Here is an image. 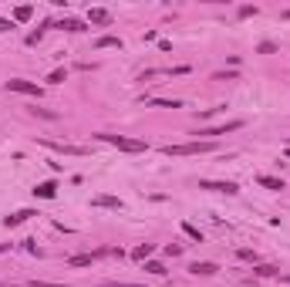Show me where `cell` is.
I'll list each match as a JSON object with an SVG mask.
<instances>
[{
	"label": "cell",
	"instance_id": "obj_1",
	"mask_svg": "<svg viewBox=\"0 0 290 287\" xmlns=\"http://www.w3.org/2000/svg\"><path fill=\"white\" fill-rule=\"evenodd\" d=\"M162 152H165V155H206V152H216V142L193 139V142H182V145H165Z\"/></svg>",
	"mask_w": 290,
	"mask_h": 287
},
{
	"label": "cell",
	"instance_id": "obj_2",
	"mask_svg": "<svg viewBox=\"0 0 290 287\" xmlns=\"http://www.w3.org/2000/svg\"><path fill=\"white\" fill-rule=\"evenodd\" d=\"M98 139L108 142V145H115V149H122V152H145V149H148L142 139H125V135H108V132H101Z\"/></svg>",
	"mask_w": 290,
	"mask_h": 287
},
{
	"label": "cell",
	"instance_id": "obj_3",
	"mask_svg": "<svg viewBox=\"0 0 290 287\" xmlns=\"http://www.w3.org/2000/svg\"><path fill=\"white\" fill-rule=\"evenodd\" d=\"M236 129H243V118L223 122V125H213V129H199L196 135H206V142H213V135H229V132H236Z\"/></svg>",
	"mask_w": 290,
	"mask_h": 287
},
{
	"label": "cell",
	"instance_id": "obj_4",
	"mask_svg": "<svg viewBox=\"0 0 290 287\" xmlns=\"http://www.w3.org/2000/svg\"><path fill=\"white\" fill-rule=\"evenodd\" d=\"M7 91H17V95H34V98H41V88H37L34 81H24V78H10V81H7Z\"/></svg>",
	"mask_w": 290,
	"mask_h": 287
},
{
	"label": "cell",
	"instance_id": "obj_5",
	"mask_svg": "<svg viewBox=\"0 0 290 287\" xmlns=\"http://www.w3.org/2000/svg\"><path fill=\"white\" fill-rule=\"evenodd\" d=\"M199 189H209V193H226V196H233V193H236V183H213V179H199Z\"/></svg>",
	"mask_w": 290,
	"mask_h": 287
},
{
	"label": "cell",
	"instance_id": "obj_6",
	"mask_svg": "<svg viewBox=\"0 0 290 287\" xmlns=\"http://www.w3.org/2000/svg\"><path fill=\"white\" fill-rule=\"evenodd\" d=\"M41 145H48V149H54V152H64V155H84V149H81V145H68V142H51V139H44Z\"/></svg>",
	"mask_w": 290,
	"mask_h": 287
},
{
	"label": "cell",
	"instance_id": "obj_7",
	"mask_svg": "<svg viewBox=\"0 0 290 287\" xmlns=\"http://www.w3.org/2000/svg\"><path fill=\"white\" fill-rule=\"evenodd\" d=\"M101 253H105V250H95V253H78V257H71V260H68V267H91Z\"/></svg>",
	"mask_w": 290,
	"mask_h": 287
},
{
	"label": "cell",
	"instance_id": "obj_8",
	"mask_svg": "<svg viewBox=\"0 0 290 287\" xmlns=\"http://www.w3.org/2000/svg\"><path fill=\"white\" fill-rule=\"evenodd\" d=\"M189 270H193L196 277H199V274H203V277H209V274H216L219 267H216V264H209V260H196V264H189Z\"/></svg>",
	"mask_w": 290,
	"mask_h": 287
},
{
	"label": "cell",
	"instance_id": "obj_9",
	"mask_svg": "<svg viewBox=\"0 0 290 287\" xmlns=\"http://www.w3.org/2000/svg\"><path fill=\"white\" fill-rule=\"evenodd\" d=\"M257 183H260L263 189H274V193H280V189H284V179H277V176H267V172H263V176H257Z\"/></svg>",
	"mask_w": 290,
	"mask_h": 287
},
{
	"label": "cell",
	"instance_id": "obj_10",
	"mask_svg": "<svg viewBox=\"0 0 290 287\" xmlns=\"http://www.w3.org/2000/svg\"><path fill=\"white\" fill-rule=\"evenodd\" d=\"M34 196H41V200H54V196H58V183H51V179L41 183V186L34 189Z\"/></svg>",
	"mask_w": 290,
	"mask_h": 287
},
{
	"label": "cell",
	"instance_id": "obj_11",
	"mask_svg": "<svg viewBox=\"0 0 290 287\" xmlns=\"http://www.w3.org/2000/svg\"><path fill=\"white\" fill-rule=\"evenodd\" d=\"M91 206H105V210H122V200L118 196H95Z\"/></svg>",
	"mask_w": 290,
	"mask_h": 287
},
{
	"label": "cell",
	"instance_id": "obj_12",
	"mask_svg": "<svg viewBox=\"0 0 290 287\" xmlns=\"http://www.w3.org/2000/svg\"><path fill=\"white\" fill-rule=\"evenodd\" d=\"M31 216H37V213H34V210H17V213L7 216L3 223H7V226H20V223H24V219H31Z\"/></svg>",
	"mask_w": 290,
	"mask_h": 287
},
{
	"label": "cell",
	"instance_id": "obj_13",
	"mask_svg": "<svg viewBox=\"0 0 290 287\" xmlns=\"http://www.w3.org/2000/svg\"><path fill=\"white\" fill-rule=\"evenodd\" d=\"M88 17H91V24H108V10L105 7H91Z\"/></svg>",
	"mask_w": 290,
	"mask_h": 287
},
{
	"label": "cell",
	"instance_id": "obj_14",
	"mask_svg": "<svg viewBox=\"0 0 290 287\" xmlns=\"http://www.w3.org/2000/svg\"><path fill=\"white\" fill-rule=\"evenodd\" d=\"M95 48H98V51H101V48H122V41H118L115 34H105V37L95 41Z\"/></svg>",
	"mask_w": 290,
	"mask_h": 287
},
{
	"label": "cell",
	"instance_id": "obj_15",
	"mask_svg": "<svg viewBox=\"0 0 290 287\" xmlns=\"http://www.w3.org/2000/svg\"><path fill=\"white\" fill-rule=\"evenodd\" d=\"M132 257H135V260H148V257H152V243H139V247L132 250Z\"/></svg>",
	"mask_w": 290,
	"mask_h": 287
},
{
	"label": "cell",
	"instance_id": "obj_16",
	"mask_svg": "<svg viewBox=\"0 0 290 287\" xmlns=\"http://www.w3.org/2000/svg\"><path fill=\"white\" fill-rule=\"evenodd\" d=\"M31 14H34V7H31V3H20V7L14 10V20H31Z\"/></svg>",
	"mask_w": 290,
	"mask_h": 287
},
{
	"label": "cell",
	"instance_id": "obj_17",
	"mask_svg": "<svg viewBox=\"0 0 290 287\" xmlns=\"http://www.w3.org/2000/svg\"><path fill=\"white\" fill-rule=\"evenodd\" d=\"M182 233H186L189 240H196V243H203V233H199V230H196L193 223H182Z\"/></svg>",
	"mask_w": 290,
	"mask_h": 287
},
{
	"label": "cell",
	"instance_id": "obj_18",
	"mask_svg": "<svg viewBox=\"0 0 290 287\" xmlns=\"http://www.w3.org/2000/svg\"><path fill=\"white\" fill-rule=\"evenodd\" d=\"M148 105H155V108H182V101H165V98H152Z\"/></svg>",
	"mask_w": 290,
	"mask_h": 287
},
{
	"label": "cell",
	"instance_id": "obj_19",
	"mask_svg": "<svg viewBox=\"0 0 290 287\" xmlns=\"http://www.w3.org/2000/svg\"><path fill=\"white\" fill-rule=\"evenodd\" d=\"M145 270H148V274H155V277H165V267H162L159 260H148V264H145Z\"/></svg>",
	"mask_w": 290,
	"mask_h": 287
},
{
	"label": "cell",
	"instance_id": "obj_20",
	"mask_svg": "<svg viewBox=\"0 0 290 287\" xmlns=\"http://www.w3.org/2000/svg\"><path fill=\"white\" fill-rule=\"evenodd\" d=\"M58 27H64V31H74V34H78V31H84V24H81V20H71V17H68V20H61Z\"/></svg>",
	"mask_w": 290,
	"mask_h": 287
},
{
	"label": "cell",
	"instance_id": "obj_21",
	"mask_svg": "<svg viewBox=\"0 0 290 287\" xmlns=\"http://www.w3.org/2000/svg\"><path fill=\"white\" fill-rule=\"evenodd\" d=\"M48 81H51V84H61V81H64V68H54V71L48 74Z\"/></svg>",
	"mask_w": 290,
	"mask_h": 287
},
{
	"label": "cell",
	"instance_id": "obj_22",
	"mask_svg": "<svg viewBox=\"0 0 290 287\" xmlns=\"http://www.w3.org/2000/svg\"><path fill=\"white\" fill-rule=\"evenodd\" d=\"M257 274H260V277H274V274H277V267H270V264H260V267H257Z\"/></svg>",
	"mask_w": 290,
	"mask_h": 287
},
{
	"label": "cell",
	"instance_id": "obj_23",
	"mask_svg": "<svg viewBox=\"0 0 290 287\" xmlns=\"http://www.w3.org/2000/svg\"><path fill=\"white\" fill-rule=\"evenodd\" d=\"M101 287H142V284H125V281H105Z\"/></svg>",
	"mask_w": 290,
	"mask_h": 287
},
{
	"label": "cell",
	"instance_id": "obj_24",
	"mask_svg": "<svg viewBox=\"0 0 290 287\" xmlns=\"http://www.w3.org/2000/svg\"><path fill=\"white\" fill-rule=\"evenodd\" d=\"M27 287H71V284H48V281H31Z\"/></svg>",
	"mask_w": 290,
	"mask_h": 287
},
{
	"label": "cell",
	"instance_id": "obj_25",
	"mask_svg": "<svg viewBox=\"0 0 290 287\" xmlns=\"http://www.w3.org/2000/svg\"><path fill=\"white\" fill-rule=\"evenodd\" d=\"M31 112H34V115H41V118H58V115H54V112H48V108H31Z\"/></svg>",
	"mask_w": 290,
	"mask_h": 287
},
{
	"label": "cell",
	"instance_id": "obj_26",
	"mask_svg": "<svg viewBox=\"0 0 290 287\" xmlns=\"http://www.w3.org/2000/svg\"><path fill=\"white\" fill-rule=\"evenodd\" d=\"M165 253H169V257H179V253H182V247H179V243H169V247H165Z\"/></svg>",
	"mask_w": 290,
	"mask_h": 287
},
{
	"label": "cell",
	"instance_id": "obj_27",
	"mask_svg": "<svg viewBox=\"0 0 290 287\" xmlns=\"http://www.w3.org/2000/svg\"><path fill=\"white\" fill-rule=\"evenodd\" d=\"M10 27H14V24H10V20H3V17H0V31H10Z\"/></svg>",
	"mask_w": 290,
	"mask_h": 287
},
{
	"label": "cell",
	"instance_id": "obj_28",
	"mask_svg": "<svg viewBox=\"0 0 290 287\" xmlns=\"http://www.w3.org/2000/svg\"><path fill=\"white\" fill-rule=\"evenodd\" d=\"M0 287H20V284H0Z\"/></svg>",
	"mask_w": 290,
	"mask_h": 287
},
{
	"label": "cell",
	"instance_id": "obj_29",
	"mask_svg": "<svg viewBox=\"0 0 290 287\" xmlns=\"http://www.w3.org/2000/svg\"><path fill=\"white\" fill-rule=\"evenodd\" d=\"M0 250H7V247H3V243H0Z\"/></svg>",
	"mask_w": 290,
	"mask_h": 287
},
{
	"label": "cell",
	"instance_id": "obj_30",
	"mask_svg": "<svg viewBox=\"0 0 290 287\" xmlns=\"http://www.w3.org/2000/svg\"><path fill=\"white\" fill-rule=\"evenodd\" d=\"M287 149H290V139H287Z\"/></svg>",
	"mask_w": 290,
	"mask_h": 287
},
{
	"label": "cell",
	"instance_id": "obj_31",
	"mask_svg": "<svg viewBox=\"0 0 290 287\" xmlns=\"http://www.w3.org/2000/svg\"><path fill=\"white\" fill-rule=\"evenodd\" d=\"M287 155H290V149H287Z\"/></svg>",
	"mask_w": 290,
	"mask_h": 287
}]
</instances>
